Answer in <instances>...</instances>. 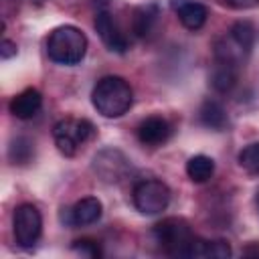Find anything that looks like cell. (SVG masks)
Wrapping results in <instances>:
<instances>
[{"instance_id": "obj_1", "label": "cell", "mask_w": 259, "mask_h": 259, "mask_svg": "<svg viewBox=\"0 0 259 259\" xmlns=\"http://www.w3.org/2000/svg\"><path fill=\"white\" fill-rule=\"evenodd\" d=\"M91 103L103 117H121L134 103V91L123 77L107 75L93 87Z\"/></svg>"}, {"instance_id": "obj_2", "label": "cell", "mask_w": 259, "mask_h": 259, "mask_svg": "<svg viewBox=\"0 0 259 259\" xmlns=\"http://www.w3.org/2000/svg\"><path fill=\"white\" fill-rule=\"evenodd\" d=\"M47 53L59 65H77L87 53V36L73 24L57 26L47 38Z\"/></svg>"}, {"instance_id": "obj_3", "label": "cell", "mask_w": 259, "mask_h": 259, "mask_svg": "<svg viewBox=\"0 0 259 259\" xmlns=\"http://www.w3.org/2000/svg\"><path fill=\"white\" fill-rule=\"evenodd\" d=\"M154 241L158 243V247L174 257H186V251L190 247V243L194 241L192 229L184 219L178 217H168L164 221H160L154 229H152Z\"/></svg>"}, {"instance_id": "obj_4", "label": "cell", "mask_w": 259, "mask_h": 259, "mask_svg": "<svg viewBox=\"0 0 259 259\" xmlns=\"http://www.w3.org/2000/svg\"><path fill=\"white\" fill-rule=\"evenodd\" d=\"M95 134V127L89 119L83 117H65L55 123L53 138L63 156H75Z\"/></svg>"}, {"instance_id": "obj_5", "label": "cell", "mask_w": 259, "mask_h": 259, "mask_svg": "<svg viewBox=\"0 0 259 259\" xmlns=\"http://www.w3.org/2000/svg\"><path fill=\"white\" fill-rule=\"evenodd\" d=\"M132 196H134V206L142 214H160L162 210L168 208L172 192L162 180L146 178L134 186Z\"/></svg>"}, {"instance_id": "obj_6", "label": "cell", "mask_w": 259, "mask_h": 259, "mask_svg": "<svg viewBox=\"0 0 259 259\" xmlns=\"http://www.w3.org/2000/svg\"><path fill=\"white\" fill-rule=\"evenodd\" d=\"M12 229H14V239L20 247L30 249L38 243L40 233H42V217L34 204H20L14 210L12 219Z\"/></svg>"}, {"instance_id": "obj_7", "label": "cell", "mask_w": 259, "mask_h": 259, "mask_svg": "<svg viewBox=\"0 0 259 259\" xmlns=\"http://www.w3.org/2000/svg\"><path fill=\"white\" fill-rule=\"evenodd\" d=\"M93 172L103 182L113 184V182H119L121 178H125V174L130 172V160L123 156V152L113 150V148H105V150L95 154Z\"/></svg>"}, {"instance_id": "obj_8", "label": "cell", "mask_w": 259, "mask_h": 259, "mask_svg": "<svg viewBox=\"0 0 259 259\" xmlns=\"http://www.w3.org/2000/svg\"><path fill=\"white\" fill-rule=\"evenodd\" d=\"M93 24H95V30H97L101 42L109 51H113V53H125L130 49L127 36L121 32V28L117 26V22H115V18H113V14L109 10H105V8L97 10Z\"/></svg>"}, {"instance_id": "obj_9", "label": "cell", "mask_w": 259, "mask_h": 259, "mask_svg": "<svg viewBox=\"0 0 259 259\" xmlns=\"http://www.w3.org/2000/svg\"><path fill=\"white\" fill-rule=\"evenodd\" d=\"M101 202L95 196H85L81 200H77L71 208H63L61 212V221L69 227H87L99 221L101 217Z\"/></svg>"}, {"instance_id": "obj_10", "label": "cell", "mask_w": 259, "mask_h": 259, "mask_svg": "<svg viewBox=\"0 0 259 259\" xmlns=\"http://www.w3.org/2000/svg\"><path fill=\"white\" fill-rule=\"evenodd\" d=\"M170 134H172L170 123H168L164 117H160V115H150V117H146V119L138 125V130H136V136H138L140 144L150 146V148L162 146V144L170 138Z\"/></svg>"}, {"instance_id": "obj_11", "label": "cell", "mask_w": 259, "mask_h": 259, "mask_svg": "<svg viewBox=\"0 0 259 259\" xmlns=\"http://www.w3.org/2000/svg\"><path fill=\"white\" fill-rule=\"evenodd\" d=\"M172 8H174L178 20L182 22V26L188 30L202 28L208 18V8L194 0H172Z\"/></svg>"}, {"instance_id": "obj_12", "label": "cell", "mask_w": 259, "mask_h": 259, "mask_svg": "<svg viewBox=\"0 0 259 259\" xmlns=\"http://www.w3.org/2000/svg\"><path fill=\"white\" fill-rule=\"evenodd\" d=\"M42 107V95L38 89H24L10 101V113L18 119H32Z\"/></svg>"}, {"instance_id": "obj_13", "label": "cell", "mask_w": 259, "mask_h": 259, "mask_svg": "<svg viewBox=\"0 0 259 259\" xmlns=\"http://www.w3.org/2000/svg\"><path fill=\"white\" fill-rule=\"evenodd\" d=\"M198 119L204 127H210L214 132H223L229 125L227 111H225L223 103L217 99H204L202 101V105L198 109Z\"/></svg>"}, {"instance_id": "obj_14", "label": "cell", "mask_w": 259, "mask_h": 259, "mask_svg": "<svg viewBox=\"0 0 259 259\" xmlns=\"http://www.w3.org/2000/svg\"><path fill=\"white\" fill-rule=\"evenodd\" d=\"M233 251H231V245L223 239L219 241H206V239H196L190 243L188 251H186V257H214V259H225V257H231Z\"/></svg>"}, {"instance_id": "obj_15", "label": "cell", "mask_w": 259, "mask_h": 259, "mask_svg": "<svg viewBox=\"0 0 259 259\" xmlns=\"http://www.w3.org/2000/svg\"><path fill=\"white\" fill-rule=\"evenodd\" d=\"M156 22H158V6L156 4L138 6L134 10V14H132V30L140 38L150 36V32L154 30Z\"/></svg>"}, {"instance_id": "obj_16", "label": "cell", "mask_w": 259, "mask_h": 259, "mask_svg": "<svg viewBox=\"0 0 259 259\" xmlns=\"http://www.w3.org/2000/svg\"><path fill=\"white\" fill-rule=\"evenodd\" d=\"M237 71H239L237 65H231V63L214 59V65H212V71H210V85H212V89L219 91V93L231 91L235 87V83H237Z\"/></svg>"}, {"instance_id": "obj_17", "label": "cell", "mask_w": 259, "mask_h": 259, "mask_svg": "<svg viewBox=\"0 0 259 259\" xmlns=\"http://www.w3.org/2000/svg\"><path fill=\"white\" fill-rule=\"evenodd\" d=\"M186 174L192 182H206L208 178H212L214 174V162L212 158L204 156V154H196L186 162Z\"/></svg>"}, {"instance_id": "obj_18", "label": "cell", "mask_w": 259, "mask_h": 259, "mask_svg": "<svg viewBox=\"0 0 259 259\" xmlns=\"http://www.w3.org/2000/svg\"><path fill=\"white\" fill-rule=\"evenodd\" d=\"M32 158H34V146H32V142L28 138L18 136V138H14L10 142V146H8V160L12 164L22 166V164H28Z\"/></svg>"}, {"instance_id": "obj_19", "label": "cell", "mask_w": 259, "mask_h": 259, "mask_svg": "<svg viewBox=\"0 0 259 259\" xmlns=\"http://www.w3.org/2000/svg\"><path fill=\"white\" fill-rule=\"evenodd\" d=\"M229 34H231L243 49H247V51L251 53L253 42H255V28H253L251 22H247V20H239V22H235V24L229 28Z\"/></svg>"}, {"instance_id": "obj_20", "label": "cell", "mask_w": 259, "mask_h": 259, "mask_svg": "<svg viewBox=\"0 0 259 259\" xmlns=\"http://www.w3.org/2000/svg\"><path fill=\"white\" fill-rule=\"evenodd\" d=\"M239 166L249 174H259V142L249 144L239 152Z\"/></svg>"}, {"instance_id": "obj_21", "label": "cell", "mask_w": 259, "mask_h": 259, "mask_svg": "<svg viewBox=\"0 0 259 259\" xmlns=\"http://www.w3.org/2000/svg\"><path fill=\"white\" fill-rule=\"evenodd\" d=\"M73 251H77L81 255H87V257H101L99 243L93 241V239H77L73 243Z\"/></svg>"}, {"instance_id": "obj_22", "label": "cell", "mask_w": 259, "mask_h": 259, "mask_svg": "<svg viewBox=\"0 0 259 259\" xmlns=\"http://www.w3.org/2000/svg\"><path fill=\"white\" fill-rule=\"evenodd\" d=\"M227 6L237 8V10H245V8H255L259 6V0H223Z\"/></svg>"}, {"instance_id": "obj_23", "label": "cell", "mask_w": 259, "mask_h": 259, "mask_svg": "<svg viewBox=\"0 0 259 259\" xmlns=\"http://www.w3.org/2000/svg\"><path fill=\"white\" fill-rule=\"evenodd\" d=\"M0 55H2V59L14 57V55H16V45H14L12 40H2V45H0Z\"/></svg>"}, {"instance_id": "obj_24", "label": "cell", "mask_w": 259, "mask_h": 259, "mask_svg": "<svg viewBox=\"0 0 259 259\" xmlns=\"http://www.w3.org/2000/svg\"><path fill=\"white\" fill-rule=\"evenodd\" d=\"M243 255H257V257H259V243L245 247V249H243Z\"/></svg>"}, {"instance_id": "obj_25", "label": "cell", "mask_w": 259, "mask_h": 259, "mask_svg": "<svg viewBox=\"0 0 259 259\" xmlns=\"http://www.w3.org/2000/svg\"><path fill=\"white\" fill-rule=\"evenodd\" d=\"M255 204H257V208H259V188H257V192H255Z\"/></svg>"}, {"instance_id": "obj_26", "label": "cell", "mask_w": 259, "mask_h": 259, "mask_svg": "<svg viewBox=\"0 0 259 259\" xmlns=\"http://www.w3.org/2000/svg\"><path fill=\"white\" fill-rule=\"evenodd\" d=\"M36 2H42V0H36Z\"/></svg>"}]
</instances>
